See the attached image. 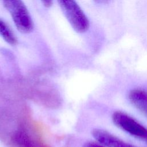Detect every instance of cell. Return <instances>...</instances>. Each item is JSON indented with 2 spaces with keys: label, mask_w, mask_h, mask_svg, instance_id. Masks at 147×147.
Listing matches in <instances>:
<instances>
[{
  "label": "cell",
  "mask_w": 147,
  "mask_h": 147,
  "mask_svg": "<svg viewBox=\"0 0 147 147\" xmlns=\"http://www.w3.org/2000/svg\"><path fill=\"white\" fill-rule=\"evenodd\" d=\"M5 7L10 14L17 29L28 33L33 29V24L29 11L22 0H3Z\"/></svg>",
  "instance_id": "cell-1"
},
{
  "label": "cell",
  "mask_w": 147,
  "mask_h": 147,
  "mask_svg": "<svg viewBox=\"0 0 147 147\" xmlns=\"http://www.w3.org/2000/svg\"><path fill=\"white\" fill-rule=\"evenodd\" d=\"M68 22L79 33L86 32L89 27V21L75 0H57Z\"/></svg>",
  "instance_id": "cell-2"
},
{
  "label": "cell",
  "mask_w": 147,
  "mask_h": 147,
  "mask_svg": "<svg viewBox=\"0 0 147 147\" xmlns=\"http://www.w3.org/2000/svg\"><path fill=\"white\" fill-rule=\"evenodd\" d=\"M112 120L118 127L147 145V128L134 118L124 112L117 111L113 114Z\"/></svg>",
  "instance_id": "cell-3"
},
{
  "label": "cell",
  "mask_w": 147,
  "mask_h": 147,
  "mask_svg": "<svg viewBox=\"0 0 147 147\" xmlns=\"http://www.w3.org/2000/svg\"><path fill=\"white\" fill-rule=\"evenodd\" d=\"M92 134L99 143L106 147H137L103 129H95Z\"/></svg>",
  "instance_id": "cell-4"
},
{
  "label": "cell",
  "mask_w": 147,
  "mask_h": 147,
  "mask_svg": "<svg viewBox=\"0 0 147 147\" xmlns=\"http://www.w3.org/2000/svg\"><path fill=\"white\" fill-rule=\"evenodd\" d=\"M128 96L131 103L147 115V91L141 88L133 89L129 92Z\"/></svg>",
  "instance_id": "cell-5"
},
{
  "label": "cell",
  "mask_w": 147,
  "mask_h": 147,
  "mask_svg": "<svg viewBox=\"0 0 147 147\" xmlns=\"http://www.w3.org/2000/svg\"><path fill=\"white\" fill-rule=\"evenodd\" d=\"M13 140L18 147H34L33 141L24 130L16 131L13 135Z\"/></svg>",
  "instance_id": "cell-6"
},
{
  "label": "cell",
  "mask_w": 147,
  "mask_h": 147,
  "mask_svg": "<svg viewBox=\"0 0 147 147\" xmlns=\"http://www.w3.org/2000/svg\"><path fill=\"white\" fill-rule=\"evenodd\" d=\"M0 36L6 42L10 45H15L17 42V38L13 32L1 19H0Z\"/></svg>",
  "instance_id": "cell-7"
},
{
  "label": "cell",
  "mask_w": 147,
  "mask_h": 147,
  "mask_svg": "<svg viewBox=\"0 0 147 147\" xmlns=\"http://www.w3.org/2000/svg\"><path fill=\"white\" fill-rule=\"evenodd\" d=\"M83 147H105V146H103V145H102L101 144L98 142H92V141H89V142H87L86 143H85Z\"/></svg>",
  "instance_id": "cell-8"
},
{
  "label": "cell",
  "mask_w": 147,
  "mask_h": 147,
  "mask_svg": "<svg viewBox=\"0 0 147 147\" xmlns=\"http://www.w3.org/2000/svg\"><path fill=\"white\" fill-rule=\"evenodd\" d=\"M42 4L47 7H50L52 4V0H41Z\"/></svg>",
  "instance_id": "cell-9"
},
{
  "label": "cell",
  "mask_w": 147,
  "mask_h": 147,
  "mask_svg": "<svg viewBox=\"0 0 147 147\" xmlns=\"http://www.w3.org/2000/svg\"><path fill=\"white\" fill-rule=\"evenodd\" d=\"M94 1L99 3H105L107 2H108L109 0H94Z\"/></svg>",
  "instance_id": "cell-10"
}]
</instances>
